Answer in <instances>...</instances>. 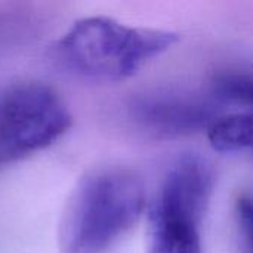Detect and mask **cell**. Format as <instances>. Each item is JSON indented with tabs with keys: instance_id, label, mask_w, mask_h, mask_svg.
Wrapping results in <instances>:
<instances>
[{
	"instance_id": "cell-1",
	"label": "cell",
	"mask_w": 253,
	"mask_h": 253,
	"mask_svg": "<svg viewBox=\"0 0 253 253\" xmlns=\"http://www.w3.org/2000/svg\"><path fill=\"white\" fill-rule=\"evenodd\" d=\"M145 187L130 169L101 166L70 193L58 225L59 253H105L145 211Z\"/></svg>"
},
{
	"instance_id": "cell-2",
	"label": "cell",
	"mask_w": 253,
	"mask_h": 253,
	"mask_svg": "<svg viewBox=\"0 0 253 253\" xmlns=\"http://www.w3.org/2000/svg\"><path fill=\"white\" fill-rule=\"evenodd\" d=\"M179 36L169 30L133 27L107 16L76 21L58 42L62 64L79 76L120 82L170 49Z\"/></svg>"
},
{
	"instance_id": "cell-3",
	"label": "cell",
	"mask_w": 253,
	"mask_h": 253,
	"mask_svg": "<svg viewBox=\"0 0 253 253\" xmlns=\"http://www.w3.org/2000/svg\"><path fill=\"white\" fill-rule=\"evenodd\" d=\"M213 188L215 172L203 157H179L148 205L147 253H203L202 225Z\"/></svg>"
},
{
	"instance_id": "cell-4",
	"label": "cell",
	"mask_w": 253,
	"mask_h": 253,
	"mask_svg": "<svg viewBox=\"0 0 253 253\" xmlns=\"http://www.w3.org/2000/svg\"><path fill=\"white\" fill-rule=\"evenodd\" d=\"M71 125V111L55 89L42 82L12 84L0 99V163L50 147Z\"/></svg>"
},
{
	"instance_id": "cell-5",
	"label": "cell",
	"mask_w": 253,
	"mask_h": 253,
	"mask_svg": "<svg viewBox=\"0 0 253 253\" xmlns=\"http://www.w3.org/2000/svg\"><path fill=\"white\" fill-rule=\"evenodd\" d=\"M136 119L156 133L182 135L208 127L212 111L203 102L181 95H156L139 101Z\"/></svg>"
},
{
	"instance_id": "cell-6",
	"label": "cell",
	"mask_w": 253,
	"mask_h": 253,
	"mask_svg": "<svg viewBox=\"0 0 253 253\" xmlns=\"http://www.w3.org/2000/svg\"><path fill=\"white\" fill-rule=\"evenodd\" d=\"M208 139L219 153H240L252 147V114L231 113L218 116L206 127Z\"/></svg>"
},
{
	"instance_id": "cell-7",
	"label": "cell",
	"mask_w": 253,
	"mask_h": 253,
	"mask_svg": "<svg viewBox=\"0 0 253 253\" xmlns=\"http://www.w3.org/2000/svg\"><path fill=\"white\" fill-rule=\"evenodd\" d=\"M212 84L213 95L221 102L246 107L252 104V77L249 73L230 70L216 76Z\"/></svg>"
},
{
	"instance_id": "cell-8",
	"label": "cell",
	"mask_w": 253,
	"mask_h": 253,
	"mask_svg": "<svg viewBox=\"0 0 253 253\" xmlns=\"http://www.w3.org/2000/svg\"><path fill=\"white\" fill-rule=\"evenodd\" d=\"M236 216H237V224L240 228L242 239L246 242V249L248 253H251V224H252V203L249 196H240L236 205Z\"/></svg>"
}]
</instances>
